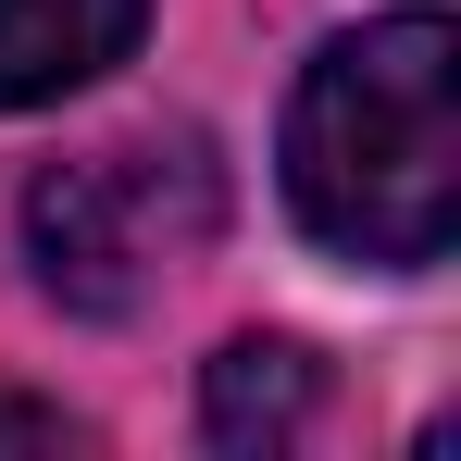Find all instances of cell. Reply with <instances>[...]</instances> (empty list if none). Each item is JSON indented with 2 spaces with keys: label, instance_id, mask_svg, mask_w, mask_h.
Segmentation results:
<instances>
[{
  "label": "cell",
  "instance_id": "cell-1",
  "mask_svg": "<svg viewBox=\"0 0 461 461\" xmlns=\"http://www.w3.org/2000/svg\"><path fill=\"white\" fill-rule=\"evenodd\" d=\"M287 212L337 262L424 275L461 237V25L386 13L312 50L287 100Z\"/></svg>",
  "mask_w": 461,
  "mask_h": 461
},
{
  "label": "cell",
  "instance_id": "cell-2",
  "mask_svg": "<svg viewBox=\"0 0 461 461\" xmlns=\"http://www.w3.org/2000/svg\"><path fill=\"white\" fill-rule=\"evenodd\" d=\"M225 237V175L200 138H113V150H76L25 187V262L63 312H150L200 249Z\"/></svg>",
  "mask_w": 461,
  "mask_h": 461
},
{
  "label": "cell",
  "instance_id": "cell-3",
  "mask_svg": "<svg viewBox=\"0 0 461 461\" xmlns=\"http://www.w3.org/2000/svg\"><path fill=\"white\" fill-rule=\"evenodd\" d=\"M150 0H0V113H38L63 87L113 76L138 50Z\"/></svg>",
  "mask_w": 461,
  "mask_h": 461
},
{
  "label": "cell",
  "instance_id": "cell-4",
  "mask_svg": "<svg viewBox=\"0 0 461 461\" xmlns=\"http://www.w3.org/2000/svg\"><path fill=\"white\" fill-rule=\"evenodd\" d=\"M312 399H324L312 349L237 337V349H212V375H200V437H212V449H287L312 424Z\"/></svg>",
  "mask_w": 461,
  "mask_h": 461
},
{
  "label": "cell",
  "instance_id": "cell-5",
  "mask_svg": "<svg viewBox=\"0 0 461 461\" xmlns=\"http://www.w3.org/2000/svg\"><path fill=\"white\" fill-rule=\"evenodd\" d=\"M0 449H76V424L50 399H0Z\"/></svg>",
  "mask_w": 461,
  "mask_h": 461
}]
</instances>
